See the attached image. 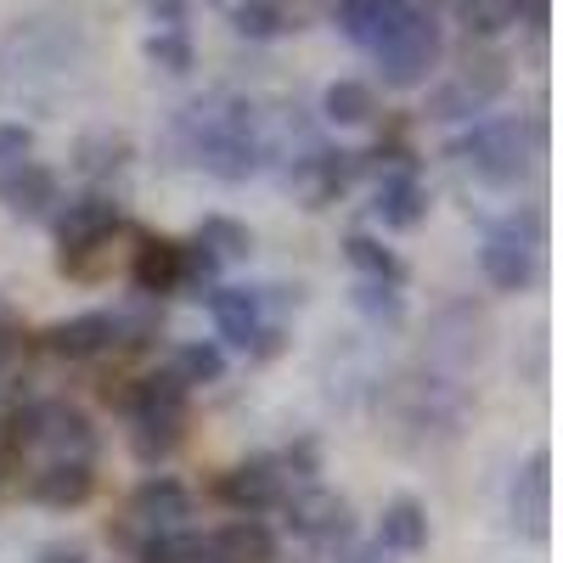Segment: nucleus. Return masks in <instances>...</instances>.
Here are the masks:
<instances>
[{
	"label": "nucleus",
	"mask_w": 563,
	"mask_h": 563,
	"mask_svg": "<svg viewBox=\"0 0 563 563\" xmlns=\"http://www.w3.org/2000/svg\"><path fill=\"white\" fill-rule=\"evenodd\" d=\"M175 147L192 158L198 169H209L214 180H249L260 175V164L271 158L265 147V130H260V113L243 102V97H209V102H192L175 113Z\"/></svg>",
	"instance_id": "1"
},
{
	"label": "nucleus",
	"mask_w": 563,
	"mask_h": 563,
	"mask_svg": "<svg viewBox=\"0 0 563 563\" xmlns=\"http://www.w3.org/2000/svg\"><path fill=\"white\" fill-rule=\"evenodd\" d=\"M378 411L389 422V440H400L411 451H429V445H445V440L462 434L474 400H467L462 378H440L429 366H411V372H395L384 384Z\"/></svg>",
	"instance_id": "2"
},
{
	"label": "nucleus",
	"mask_w": 563,
	"mask_h": 563,
	"mask_svg": "<svg viewBox=\"0 0 563 563\" xmlns=\"http://www.w3.org/2000/svg\"><path fill=\"white\" fill-rule=\"evenodd\" d=\"M451 153L479 186L507 192V186H519L530 175V164L541 153V124H530V119H474Z\"/></svg>",
	"instance_id": "3"
},
{
	"label": "nucleus",
	"mask_w": 563,
	"mask_h": 563,
	"mask_svg": "<svg viewBox=\"0 0 563 563\" xmlns=\"http://www.w3.org/2000/svg\"><path fill=\"white\" fill-rule=\"evenodd\" d=\"M496 344V321L479 299H445L429 327H422V366L440 378H467L474 366H485Z\"/></svg>",
	"instance_id": "4"
},
{
	"label": "nucleus",
	"mask_w": 563,
	"mask_h": 563,
	"mask_svg": "<svg viewBox=\"0 0 563 563\" xmlns=\"http://www.w3.org/2000/svg\"><path fill=\"white\" fill-rule=\"evenodd\" d=\"M372 57H378V74H384L389 90L429 85V74L445 57V23H440V12L422 7V0H411V7L395 18V29L372 45Z\"/></svg>",
	"instance_id": "5"
},
{
	"label": "nucleus",
	"mask_w": 563,
	"mask_h": 563,
	"mask_svg": "<svg viewBox=\"0 0 563 563\" xmlns=\"http://www.w3.org/2000/svg\"><path fill=\"white\" fill-rule=\"evenodd\" d=\"M541 243H547V225L536 209L525 214H501L485 225V243H479V271L496 294H525L536 282L541 265Z\"/></svg>",
	"instance_id": "6"
},
{
	"label": "nucleus",
	"mask_w": 563,
	"mask_h": 563,
	"mask_svg": "<svg viewBox=\"0 0 563 563\" xmlns=\"http://www.w3.org/2000/svg\"><path fill=\"white\" fill-rule=\"evenodd\" d=\"M186 389L180 378H169V372H153V378H141L135 389V406H130V445L141 462H164L180 440H186Z\"/></svg>",
	"instance_id": "7"
},
{
	"label": "nucleus",
	"mask_w": 563,
	"mask_h": 563,
	"mask_svg": "<svg viewBox=\"0 0 563 563\" xmlns=\"http://www.w3.org/2000/svg\"><path fill=\"white\" fill-rule=\"evenodd\" d=\"M507 90V63L496 52H479V57H467L462 68H451V79H440L429 90V113L434 124H474L496 108V97Z\"/></svg>",
	"instance_id": "8"
},
{
	"label": "nucleus",
	"mask_w": 563,
	"mask_h": 563,
	"mask_svg": "<svg viewBox=\"0 0 563 563\" xmlns=\"http://www.w3.org/2000/svg\"><path fill=\"white\" fill-rule=\"evenodd\" d=\"M23 440L34 451H45V462H90L97 456V429L68 400H40L34 411H23Z\"/></svg>",
	"instance_id": "9"
},
{
	"label": "nucleus",
	"mask_w": 563,
	"mask_h": 563,
	"mask_svg": "<svg viewBox=\"0 0 563 563\" xmlns=\"http://www.w3.org/2000/svg\"><path fill=\"white\" fill-rule=\"evenodd\" d=\"M209 316H214L225 344L254 350V355H271L276 339H282V327L265 321V294L260 288H214L209 294Z\"/></svg>",
	"instance_id": "10"
},
{
	"label": "nucleus",
	"mask_w": 563,
	"mask_h": 563,
	"mask_svg": "<svg viewBox=\"0 0 563 563\" xmlns=\"http://www.w3.org/2000/svg\"><path fill=\"white\" fill-rule=\"evenodd\" d=\"M63 203V180L34 164V158H18V164H0V209L18 214V220H45L57 214Z\"/></svg>",
	"instance_id": "11"
},
{
	"label": "nucleus",
	"mask_w": 563,
	"mask_h": 563,
	"mask_svg": "<svg viewBox=\"0 0 563 563\" xmlns=\"http://www.w3.org/2000/svg\"><path fill=\"white\" fill-rule=\"evenodd\" d=\"M507 507H512V530H525L530 541H547V530H552V451L525 456Z\"/></svg>",
	"instance_id": "12"
},
{
	"label": "nucleus",
	"mask_w": 563,
	"mask_h": 563,
	"mask_svg": "<svg viewBox=\"0 0 563 563\" xmlns=\"http://www.w3.org/2000/svg\"><path fill=\"white\" fill-rule=\"evenodd\" d=\"M350 180H355V153H333V147H316V141H310V153L294 158V169H288V186L299 192L305 209H327Z\"/></svg>",
	"instance_id": "13"
},
{
	"label": "nucleus",
	"mask_w": 563,
	"mask_h": 563,
	"mask_svg": "<svg viewBox=\"0 0 563 563\" xmlns=\"http://www.w3.org/2000/svg\"><path fill=\"white\" fill-rule=\"evenodd\" d=\"M130 519L141 525V536H158V530H186L192 519V490L169 474H153L130 490Z\"/></svg>",
	"instance_id": "14"
},
{
	"label": "nucleus",
	"mask_w": 563,
	"mask_h": 563,
	"mask_svg": "<svg viewBox=\"0 0 563 563\" xmlns=\"http://www.w3.org/2000/svg\"><path fill=\"white\" fill-rule=\"evenodd\" d=\"M220 496L238 507L243 519H254V512H265V507H282V496H288V474H282V462L254 456V462H238L220 479Z\"/></svg>",
	"instance_id": "15"
},
{
	"label": "nucleus",
	"mask_w": 563,
	"mask_h": 563,
	"mask_svg": "<svg viewBox=\"0 0 563 563\" xmlns=\"http://www.w3.org/2000/svg\"><path fill=\"white\" fill-rule=\"evenodd\" d=\"M282 512H288V530L305 536V541L350 536V507H344V496L321 490V485H305V490H294V496H282Z\"/></svg>",
	"instance_id": "16"
},
{
	"label": "nucleus",
	"mask_w": 563,
	"mask_h": 563,
	"mask_svg": "<svg viewBox=\"0 0 563 563\" xmlns=\"http://www.w3.org/2000/svg\"><path fill=\"white\" fill-rule=\"evenodd\" d=\"M113 344H119V316H108V310H85L74 321L45 327V350L63 355V361H90V355H102Z\"/></svg>",
	"instance_id": "17"
},
{
	"label": "nucleus",
	"mask_w": 563,
	"mask_h": 563,
	"mask_svg": "<svg viewBox=\"0 0 563 563\" xmlns=\"http://www.w3.org/2000/svg\"><path fill=\"white\" fill-rule=\"evenodd\" d=\"M119 231H124V209L113 198H102V192H90V198H79V203H68L57 214V243L63 249L108 243V238H119Z\"/></svg>",
	"instance_id": "18"
},
{
	"label": "nucleus",
	"mask_w": 563,
	"mask_h": 563,
	"mask_svg": "<svg viewBox=\"0 0 563 563\" xmlns=\"http://www.w3.org/2000/svg\"><path fill=\"white\" fill-rule=\"evenodd\" d=\"M90 490H97V474H90V462H45L40 474H29L23 496L52 507V512H68V507H85Z\"/></svg>",
	"instance_id": "19"
},
{
	"label": "nucleus",
	"mask_w": 563,
	"mask_h": 563,
	"mask_svg": "<svg viewBox=\"0 0 563 563\" xmlns=\"http://www.w3.org/2000/svg\"><path fill=\"white\" fill-rule=\"evenodd\" d=\"M271 558H276V536L260 519H231L203 536V563H271Z\"/></svg>",
	"instance_id": "20"
},
{
	"label": "nucleus",
	"mask_w": 563,
	"mask_h": 563,
	"mask_svg": "<svg viewBox=\"0 0 563 563\" xmlns=\"http://www.w3.org/2000/svg\"><path fill=\"white\" fill-rule=\"evenodd\" d=\"M372 214H378L389 231H411L422 214H429V192H422L417 169H384L378 192H372Z\"/></svg>",
	"instance_id": "21"
},
{
	"label": "nucleus",
	"mask_w": 563,
	"mask_h": 563,
	"mask_svg": "<svg viewBox=\"0 0 563 563\" xmlns=\"http://www.w3.org/2000/svg\"><path fill=\"white\" fill-rule=\"evenodd\" d=\"M130 276H135V288L141 294H180L186 288V243H169V238H147L135 249V265H130Z\"/></svg>",
	"instance_id": "22"
},
{
	"label": "nucleus",
	"mask_w": 563,
	"mask_h": 563,
	"mask_svg": "<svg viewBox=\"0 0 563 563\" xmlns=\"http://www.w3.org/2000/svg\"><path fill=\"white\" fill-rule=\"evenodd\" d=\"M378 547L389 558H417L422 547H429V507L411 501V496H395L384 507V519H378Z\"/></svg>",
	"instance_id": "23"
},
{
	"label": "nucleus",
	"mask_w": 563,
	"mask_h": 563,
	"mask_svg": "<svg viewBox=\"0 0 563 563\" xmlns=\"http://www.w3.org/2000/svg\"><path fill=\"white\" fill-rule=\"evenodd\" d=\"M411 7V0H339V29L355 40V45H378L389 29H395V18Z\"/></svg>",
	"instance_id": "24"
},
{
	"label": "nucleus",
	"mask_w": 563,
	"mask_h": 563,
	"mask_svg": "<svg viewBox=\"0 0 563 563\" xmlns=\"http://www.w3.org/2000/svg\"><path fill=\"white\" fill-rule=\"evenodd\" d=\"M321 119L327 124H344V130L372 124V119H378V90H372L366 79H333V85L321 90Z\"/></svg>",
	"instance_id": "25"
},
{
	"label": "nucleus",
	"mask_w": 563,
	"mask_h": 563,
	"mask_svg": "<svg viewBox=\"0 0 563 563\" xmlns=\"http://www.w3.org/2000/svg\"><path fill=\"white\" fill-rule=\"evenodd\" d=\"M344 260L361 271V282H384V288H400V282H406L400 254L384 238H372V231H350V238H344Z\"/></svg>",
	"instance_id": "26"
},
{
	"label": "nucleus",
	"mask_w": 563,
	"mask_h": 563,
	"mask_svg": "<svg viewBox=\"0 0 563 563\" xmlns=\"http://www.w3.org/2000/svg\"><path fill=\"white\" fill-rule=\"evenodd\" d=\"M451 18L474 40H496V34H507L512 23H519L512 0H451Z\"/></svg>",
	"instance_id": "27"
},
{
	"label": "nucleus",
	"mask_w": 563,
	"mask_h": 563,
	"mask_svg": "<svg viewBox=\"0 0 563 563\" xmlns=\"http://www.w3.org/2000/svg\"><path fill=\"white\" fill-rule=\"evenodd\" d=\"M169 378H180L186 389H209L225 378V350L220 344H180L175 350V366H169Z\"/></svg>",
	"instance_id": "28"
},
{
	"label": "nucleus",
	"mask_w": 563,
	"mask_h": 563,
	"mask_svg": "<svg viewBox=\"0 0 563 563\" xmlns=\"http://www.w3.org/2000/svg\"><path fill=\"white\" fill-rule=\"evenodd\" d=\"M198 249H209L214 260H249L254 249V231L231 214H203L198 220Z\"/></svg>",
	"instance_id": "29"
},
{
	"label": "nucleus",
	"mask_w": 563,
	"mask_h": 563,
	"mask_svg": "<svg viewBox=\"0 0 563 563\" xmlns=\"http://www.w3.org/2000/svg\"><path fill=\"white\" fill-rule=\"evenodd\" d=\"M231 29L243 40H276V34L294 29V18L282 0H238V7H231Z\"/></svg>",
	"instance_id": "30"
},
{
	"label": "nucleus",
	"mask_w": 563,
	"mask_h": 563,
	"mask_svg": "<svg viewBox=\"0 0 563 563\" xmlns=\"http://www.w3.org/2000/svg\"><path fill=\"white\" fill-rule=\"evenodd\" d=\"M135 558H141V563H203V530H158V536H141Z\"/></svg>",
	"instance_id": "31"
},
{
	"label": "nucleus",
	"mask_w": 563,
	"mask_h": 563,
	"mask_svg": "<svg viewBox=\"0 0 563 563\" xmlns=\"http://www.w3.org/2000/svg\"><path fill=\"white\" fill-rule=\"evenodd\" d=\"M147 63L164 68V74H192L198 52H192V40H186V29H158L147 40Z\"/></svg>",
	"instance_id": "32"
},
{
	"label": "nucleus",
	"mask_w": 563,
	"mask_h": 563,
	"mask_svg": "<svg viewBox=\"0 0 563 563\" xmlns=\"http://www.w3.org/2000/svg\"><path fill=\"white\" fill-rule=\"evenodd\" d=\"M355 310L372 327H400V316H406L400 288H384V282H355Z\"/></svg>",
	"instance_id": "33"
},
{
	"label": "nucleus",
	"mask_w": 563,
	"mask_h": 563,
	"mask_svg": "<svg viewBox=\"0 0 563 563\" xmlns=\"http://www.w3.org/2000/svg\"><path fill=\"white\" fill-rule=\"evenodd\" d=\"M29 153H34V130L0 119V164H18V158H29Z\"/></svg>",
	"instance_id": "34"
},
{
	"label": "nucleus",
	"mask_w": 563,
	"mask_h": 563,
	"mask_svg": "<svg viewBox=\"0 0 563 563\" xmlns=\"http://www.w3.org/2000/svg\"><path fill=\"white\" fill-rule=\"evenodd\" d=\"M147 12H153V23H164V29H186L192 0H147Z\"/></svg>",
	"instance_id": "35"
},
{
	"label": "nucleus",
	"mask_w": 563,
	"mask_h": 563,
	"mask_svg": "<svg viewBox=\"0 0 563 563\" xmlns=\"http://www.w3.org/2000/svg\"><path fill=\"white\" fill-rule=\"evenodd\" d=\"M512 12H519V23H530V29L541 34L547 18H552V0H512Z\"/></svg>",
	"instance_id": "36"
},
{
	"label": "nucleus",
	"mask_w": 563,
	"mask_h": 563,
	"mask_svg": "<svg viewBox=\"0 0 563 563\" xmlns=\"http://www.w3.org/2000/svg\"><path fill=\"white\" fill-rule=\"evenodd\" d=\"M339 563H389V552H384L378 541H350V547L339 552Z\"/></svg>",
	"instance_id": "37"
},
{
	"label": "nucleus",
	"mask_w": 563,
	"mask_h": 563,
	"mask_svg": "<svg viewBox=\"0 0 563 563\" xmlns=\"http://www.w3.org/2000/svg\"><path fill=\"white\" fill-rule=\"evenodd\" d=\"M34 563H85V547L79 541H57V547H40Z\"/></svg>",
	"instance_id": "38"
},
{
	"label": "nucleus",
	"mask_w": 563,
	"mask_h": 563,
	"mask_svg": "<svg viewBox=\"0 0 563 563\" xmlns=\"http://www.w3.org/2000/svg\"><path fill=\"white\" fill-rule=\"evenodd\" d=\"M7 361H12V316L0 305V372H7Z\"/></svg>",
	"instance_id": "39"
}]
</instances>
